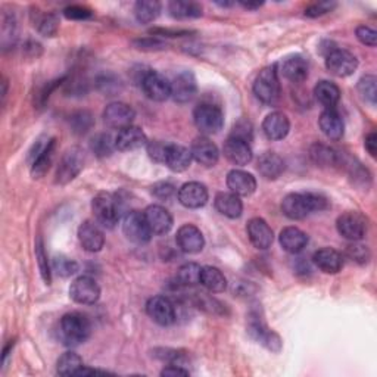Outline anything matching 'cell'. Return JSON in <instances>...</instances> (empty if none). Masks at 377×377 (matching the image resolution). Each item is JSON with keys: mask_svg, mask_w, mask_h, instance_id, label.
Here are the masks:
<instances>
[{"mask_svg": "<svg viewBox=\"0 0 377 377\" xmlns=\"http://www.w3.org/2000/svg\"><path fill=\"white\" fill-rule=\"evenodd\" d=\"M289 118L280 111L268 114L263 123V131L268 140H283L289 134Z\"/></svg>", "mask_w": 377, "mask_h": 377, "instance_id": "obj_22", "label": "cell"}, {"mask_svg": "<svg viewBox=\"0 0 377 377\" xmlns=\"http://www.w3.org/2000/svg\"><path fill=\"white\" fill-rule=\"evenodd\" d=\"M91 211L96 221L106 228H112L119 220L118 202L111 193H99L94 196L91 200Z\"/></svg>", "mask_w": 377, "mask_h": 377, "instance_id": "obj_6", "label": "cell"}, {"mask_svg": "<svg viewBox=\"0 0 377 377\" xmlns=\"http://www.w3.org/2000/svg\"><path fill=\"white\" fill-rule=\"evenodd\" d=\"M191 152H192V158L196 161V163L205 167H214L219 163V158H220V151L217 145L208 138L195 139L191 147Z\"/></svg>", "mask_w": 377, "mask_h": 377, "instance_id": "obj_20", "label": "cell"}, {"mask_svg": "<svg viewBox=\"0 0 377 377\" xmlns=\"http://www.w3.org/2000/svg\"><path fill=\"white\" fill-rule=\"evenodd\" d=\"M309 155H311V159L320 167H334L341 163L339 154L333 147L323 143L313 145Z\"/></svg>", "mask_w": 377, "mask_h": 377, "instance_id": "obj_36", "label": "cell"}, {"mask_svg": "<svg viewBox=\"0 0 377 377\" xmlns=\"http://www.w3.org/2000/svg\"><path fill=\"white\" fill-rule=\"evenodd\" d=\"M308 62L302 57H290L281 65V73L292 83H304L308 78Z\"/></svg>", "mask_w": 377, "mask_h": 377, "instance_id": "obj_34", "label": "cell"}, {"mask_svg": "<svg viewBox=\"0 0 377 377\" xmlns=\"http://www.w3.org/2000/svg\"><path fill=\"white\" fill-rule=\"evenodd\" d=\"M64 15L68 20H75V21H82V20H87L91 17V10L84 8V6H68L64 9Z\"/></svg>", "mask_w": 377, "mask_h": 377, "instance_id": "obj_52", "label": "cell"}, {"mask_svg": "<svg viewBox=\"0 0 377 377\" xmlns=\"http://www.w3.org/2000/svg\"><path fill=\"white\" fill-rule=\"evenodd\" d=\"M355 34H357V38L360 40V42L362 45L370 46V47H374L376 46V43H377V33H376V30L370 29V27H367V25H360L358 29H357V31H355Z\"/></svg>", "mask_w": 377, "mask_h": 377, "instance_id": "obj_50", "label": "cell"}, {"mask_svg": "<svg viewBox=\"0 0 377 377\" xmlns=\"http://www.w3.org/2000/svg\"><path fill=\"white\" fill-rule=\"evenodd\" d=\"M253 93L263 103L274 105L280 98V82L276 66H268L255 78Z\"/></svg>", "mask_w": 377, "mask_h": 377, "instance_id": "obj_3", "label": "cell"}, {"mask_svg": "<svg viewBox=\"0 0 377 377\" xmlns=\"http://www.w3.org/2000/svg\"><path fill=\"white\" fill-rule=\"evenodd\" d=\"M84 367V362L78 354L70 351L59 357L57 362V371L61 376H77L78 371Z\"/></svg>", "mask_w": 377, "mask_h": 377, "instance_id": "obj_38", "label": "cell"}, {"mask_svg": "<svg viewBox=\"0 0 377 377\" xmlns=\"http://www.w3.org/2000/svg\"><path fill=\"white\" fill-rule=\"evenodd\" d=\"M200 283L212 293H221L227 289V279L223 272L211 265L202 267Z\"/></svg>", "mask_w": 377, "mask_h": 377, "instance_id": "obj_35", "label": "cell"}, {"mask_svg": "<svg viewBox=\"0 0 377 377\" xmlns=\"http://www.w3.org/2000/svg\"><path fill=\"white\" fill-rule=\"evenodd\" d=\"M147 145V138L142 128L130 126L124 130L118 131L115 138V149L121 152H130L140 149Z\"/></svg>", "mask_w": 377, "mask_h": 377, "instance_id": "obj_23", "label": "cell"}, {"mask_svg": "<svg viewBox=\"0 0 377 377\" xmlns=\"http://www.w3.org/2000/svg\"><path fill=\"white\" fill-rule=\"evenodd\" d=\"M55 147H57V140L50 139L47 143H37L34 146L36 154L30 155L33 159L31 164V174L34 179L43 177L45 174L49 171L52 163H53V156H55Z\"/></svg>", "mask_w": 377, "mask_h": 377, "instance_id": "obj_14", "label": "cell"}, {"mask_svg": "<svg viewBox=\"0 0 377 377\" xmlns=\"http://www.w3.org/2000/svg\"><path fill=\"white\" fill-rule=\"evenodd\" d=\"M161 13V3L156 0H140L134 5V15L140 24L154 22Z\"/></svg>", "mask_w": 377, "mask_h": 377, "instance_id": "obj_37", "label": "cell"}, {"mask_svg": "<svg viewBox=\"0 0 377 377\" xmlns=\"http://www.w3.org/2000/svg\"><path fill=\"white\" fill-rule=\"evenodd\" d=\"M252 136H253V128L248 119H239L237 123L235 124L232 134H230V138L245 140L248 143L252 140Z\"/></svg>", "mask_w": 377, "mask_h": 377, "instance_id": "obj_49", "label": "cell"}, {"mask_svg": "<svg viewBox=\"0 0 377 377\" xmlns=\"http://www.w3.org/2000/svg\"><path fill=\"white\" fill-rule=\"evenodd\" d=\"M84 152L82 147L74 146L70 147L68 151H66L62 158L61 163L58 165V171H57V179L55 183L58 184H66L73 182L80 172H82L83 167H84Z\"/></svg>", "mask_w": 377, "mask_h": 377, "instance_id": "obj_5", "label": "cell"}, {"mask_svg": "<svg viewBox=\"0 0 377 377\" xmlns=\"http://www.w3.org/2000/svg\"><path fill=\"white\" fill-rule=\"evenodd\" d=\"M115 149V139H112L110 134H98L96 138L91 140V151L94 155L99 158L110 156Z\"/></svg>", "mask_w": 377, "mask_h": 377, "instance_id": "obj_42", "label": "cell"}, {"mask_svg": "<svg viewBox=\"0 0 377 377\" xmlns=\"http://www.w3.org/2000/svg\"><path fill=\"white\" fill-rule=\"evenodd\" d=\"M151 34L159 36V37H183L191 34L187 30H164V29H152Z\"/></svg>", "mask_w": 377, "mask_h": 377, "instance_id": "obj_55", "label": "cell"}, {"mask_svg": "<svg viewBox=\"0 0 377 377\" xmlns=\"http://www.w3.org/2000/svg\"><path fill=\"white\" fill-rule=\"evenodd\" d=\"M36 260L40 268V273H42L43 280L46 281V285H50V267H49V261H47V255L45 252V246H43V240L42 237H38L36 242Z\"/></svg>", "mask_w": 377, "mask_h": 377, "instance_id": "obj_45", "label": "cell"}, {"mask_svg": "<svg viewBox=\"0 0 377 377\" xmlns=\"http://www.w3.org/2000/svg\"><path fill=\"white\" fill-rule=\"evenodd\" d=\"M71 126L74 128V133H77V134H84V133H87L91 128V126H93V118L86 111L77 112L71 118Z\"/></svg>", "mask_w": 377, "mask_h": 377, "instance_id": "obj_47", "label": "cell"}, {"mask_svg": "<svg viewBox=\"0 0 377 377\" xmlns=\"http://www.w3.org/2000/svg\"><path fill=\"white\" fill-rule=\"evenodd\" d=\"M208 188L199 182H188L183 184L179 191L180 204L188 209H198L208 202Z\"/></svg>", "mask_w": 377, "mask_h": 377, "instance_id": "obj_15", "label": "cell"}, {"mask_svg": "<svg viewBox=\"0 0 377 377\" xmlns=\"http://www.w3.org/2000/svg\"><path fill=\"white\" fill-rule=\"evenodd\" d=\"M167 143L161 142V140H154V142H147V154H149L151 159H154L155 163H164L165 164V158H167V151H168Z\"/></svg>", "mask_w": 377, "mask_h": 377, "instance_id": "obj_48", "label": "cell"}, {"mask_svg": "<svg viewBox=\"0 0 377 377\" xmlns=\"http://www.w3.org/2000/svg\"><path fill=\"white\" fill-rule=\"evenodd\" d=\"M334 8H336V3H333V2H320V3H314V5L308 6V8L305 9V17L317 18V17L325 15V13H327V12H332Z\"/></svg>", "mask_w": 377, "mask_h": 377, "instance_id": "obj_51", "label": "cell"}, {"mask_svg": "<svg viewBox=\"0 0 377 377\" xmlns=\"http://www.w3.org/2000/svg\"><path fill=\"white\" fill-rule=\"evenodd\" d=\"M176 242L186 253H198L205 246V239L199 228L193 224H184L179 228Z\"/></svg>", "mask_w": 377, "mask_h": 377, "instance_id": "obj_17", "label": "cell"}, {"mask_svg": "<svg viewBox=\"0 0 377 377\" xmlns=\"http://www.w3.org/2000/svg\"><path fill=\"white\" fill-rule=\"evenodd\" d=\"M146 313L159 326H171L176 321V306L165 296H154L147 301Z\"/></svg>", "mask_w": 377, "mask_h": 377, "instance_id": "obj_13", "label": "cell"}, {"mask_svg": "<svg viewBox=\"0 0 377 377\" xmlns=\"http://www.w3.org/2000/svg\"><path fill=\"white\" fill-rule=\"evenodd\" d=\"M134 45H136L139 49H143V50H158V49H164L165 47V43L161 42V40L156 38V37L136 40Z\"/></svg>", "mask_w": 377, "mask_h": 377, "instance_id": "obj_54", "label": "cell"}, {"mask_svg": "<svg viewBox=\"0 0 377 377\" xmlns=\"http://www.w3.org/2000/svg\"><path fill=\"white\" fill-rule=\"evenodd\" d=\"M246 232L249 236L251 244L258 249H268L273 245L274 235L272 227L263 219L255 217L248 221Z\"/></svg>", "mask_w": 377, "mask_h": 377, "instance_id": "obj_18", "label": "cell"}, {"mask_svg": "<svg viewBox=\"0 0 377 377\" xmlns=\"http://www.w3.org/2000/svg\"><path fill=\"white\" fill-rule=\"evenodd\" d=\"M52 268L61 277H70L78 272V264L65 255H57L52 261Z\"/></svg>", "mask_w": 377, "mask_h": 377, "instance_id": "obj_43", "label": "cell"}, {"mask_svg": "<svg viewBox=\"0 0 377 377\" xmlns=\"http://www.w3.org/2000/svg\"><path fill=\"white\" fill-rule=\"evenodd\" d=\"M318 126L323 134L330 140H341L343 138L345 133V123L343 118L338 111L333 110H326L323 111V114L318 118Z\"/></svg>", "mask_w": 377, "mask_h": 377, "instance_id": "obj_26", "label": "cell"}, {"mask_svg": "<svg viewBox=\"0 0 377 377\" xmlns=\"http://www.w3.org/2000/svg\"><path fill=\"white\" fill-rule=\"evenodd\" d=\"M313 261H314V264H316V267L318 268V270H321L323 273H326V274L339 273L342 270V267H343L342 253L338 252L336 249H333V248H321V249H318L314 253Z\"/></svg>", "mask_w": 377, "mask_h": 377, "instance_id": "obj_28", "label": "cell"}, {"mask_svg": "<svg viewBox=\"0 0 377 377\" xmlns=\"http://www.w3.org/2000/svg\"><path fill=\"white\" fill-rule=\"evenodd\" d=\"M377 78L371 74L364 75L358 82V91L361 94V98L367 101L371 105H376V98H377Z\"/></svg>", "mask_w": 377, "mask_h": 377, "instance_id": "obj_44", "label": "cell"}, {"mask_svg": "<svg viewBox=\"0 0 377 377\" xmlns=\"http://www.w3.org/2000/svg\"><path fill=\"white\" fill-rule=\"evenodd\" d=\"M314 96L320 105H323L326 110H333V108L341 101V89L327 80L318 82L314 87Z\"/></svg>", "mask_w": 377, "mask_h": 377, "instance_id": "obj_33", "label": "cell"}, {"mask_svg": "<svg viewBox=\"0 0 377 377\" xmlns=\"http://www.w3.org/2000/svg\"><path fill=\"white\" fill-rule=\"evenodd\" d=\"M215 208L227 219H239L244 212L240 196L232 192H221L215 196Z\"/></svg>", "mask_w": 377, "mask_h": 377, "instance_id": "obj_32", "label": "cell"}, {"mask_svg": "<svg viewBox=\"0 0 377 377\" xmlns=\"http://www.w3.org/2000/svg\"><path fill=\"white\" fill-rule=\"evenodd\" d=\"M143 214L152 235H167L172 228V215L164 207L151 205Z\"/></svg>", "mask_w": 377, "mask_h": 377, "instance_id": "obj_21", "label": "cell"}, {"mask_svg": "<svg viewBox=\"0 0 377 377\" xmlns=\"http://www.w3.org/2000/svg\"><path fill=\"white\" fill-rule=\"evenodd\" d=\"M70 296L77 304L93 305L101 298V288L94 279L89 276H82L71 283Z\"/></svg>", "mask_w": 377, "mask_h": 377, "instance_id": "obj_10", "label": "cell"}, {"mask_svg": "<svg viewBox=\"0 0 377 377\" xmlns=\"http://www.w3.org/2000/svg\"><path fill=\"white\" fill-rule=\"evenodd\" d=\"M336 227L342 237L351 242H358L364 237L367 232V221L364 215H361L357 211H348L339 215L338 221H336Z\"/></svg>", "mask_w": 377, "mask_h": 377, "instance_id": "obj_7", "label": "cell"}, {"mask_svg": "<svg viewBox=\"0 0 377 377\" xmlns=\"http://www.w3.org/2000/svg\"><path fill=\"white\" fill-rule=\"evenodd\" d=\"M327 199L313 192L290 193L281 202V211L290 220H302L314 211L327 208Z\"/></svg>", "mask_w": 377, "mask_h": 377, "instance_id": "obj_1", "label": "cell"}, {"mask_svg": "<svg viewBox=\"0 0 377 377\" xmlns=\"http://www.w3.org/2000/svg\"><path fill=\"white\" fill-rule=\"evenodd\" d=\"M227 187L237 196H251L257 188V180L251 172L244 170H232L227 174Z\"/></svg>", "mask_w": 377, "mask_h": 377, "instance_id": "obj_25", "label": "cell"}, {"mask_svg": "<svg viewBox=\"0 0 377 377\" xmlns=\"http://www.w3.org/2000/svg\"><path fill=\"white\" fill-rule=\"evenodd\" d=\"M123 232L130 242L138 245L147 244L152 236L151 228L145 219V214L139 211H131L126 215L123 223Z\"/></svg>", "mask_w": 377, "mask_h": 377, "instance_id": "obj_8", "label": "cell"}, {"mask_svg": "<svg viewBox=\"0 0 377 377\" xmlns=\"http://www.w3.org/2000/svg\"><path fill=\"white\" fill-rule=\"evenodd\" d=\"M198 83L193 73L183 71L171 83V98L179 103H187L195 98Z\"/></svg>", "mask_w": 377, "mask_h": 377, "instance_id": "obj_16", "label": "cell"}, {"mask_svg": "<svg viewBox=\"0 0 377 377\" xmlns=\"http://www.w3.org/2000/svg\"><path fill=\"white\" fill-rule=\"evenodd\" d=\"M136 112L133 108L124 102L110 103L103 111L105 124L114 130H124L133 124Z\"/></svg>", "mask_w": 377, "mask_h": 377, "instance_id": "obj_11", "label": "cell"}, {"mask_svg": "<svg viewBox=\"0 0 377 377\" xmlns=\"http://www.w3.org/2000/svg\"><path fill=\"white\" fill-rule=\"evenodd\" d=\"M192 152L182 145H170L165 158V165L174 172H183L192 164Z\"/></svg>", "mask_w": 377, "mask_h": 377, "instance_id": "obj_31", "label": "cell"}, {"mask_svg": "<svg viewBox=\"0 0 377 377\" xmlns=\"http://www.w3.org/2000/svg\"><path fill=\"white\" fill-rule=\"evenodd\" d=\"M257 168L264 179L276 180L285 171V161L276 152H264L258 158Z\"/></svg>", "mask_w": 377, "mask_h": 377, "instance_id": "obj_29", "label": "cell"}, {"mask_svg": "<svg viewBox=\"0 0 377 377\" xmlns=\"http://www.w3.org/2000/svg\"><path fill=\"white\" fill-rule=\"evenodd\" d=\"M248 332L251 333V336L255 341L260 342L261 345H264L267 349H270V351L279 353L281 349L280 336L277 333H274L273 330L268 329L265 326V323L258 320V317L249 320Z\"/></svg>", "mask_w": 377, "mask_h": 377, "instance_id": "obj_19", "label": "cell"}, {"mask_svg": "<svg viewBox=\"0 0 377 377\" xmlns=\"http://www.w3.org/2000/svg\"><path fill=\"white\" fill-rule=\"evenodd\" d=\"M364 146H366V149L367 152L376 158V152H377V136H376V133L371 131L367 134V138H366V142H364Z\"/></svg>", "mask_w": 377, "mask_h": 377, "instance_id": "obj_56", "label": "cell"}, {"mask_svg": "<svg viewBox=\"0 0 377 377\" xmlns=\"http://www.w3.org/2000/svg\"><path fill=\"white\" fill-rule=\"evenodd\" d=\"M280 245L289 253H298L304 251V248L308 245V236L298 227H286L283 228L279 236Z\"/></svg>", "mask_w": 377, "mask_h": 377, "instance_id": "obj_30", "label": "cell"}, {"mask_svg": "<svg viewBox=\"0 0 377 377\" xmlns=\"http://www.w3.org/2000/svg\"><path fill=\"white\" fill-rule=\"evenodd\" d=\"M224 156L235 165H248L252 161V149L248 142L236 138H228L224 143Z\"/></svg>", "mask_w": 377, "mask_h": 377, "instance_id": "obj_27", "label": "cell"}, {"mask_svg": "<svg viewBox=\"0 0 377 377\" xmlns=\"http://www.w3.org/2000/svg\"><path fill=\"white\" fill-rule=\"evenodd\" d=\"M240 5L242 6H244L245 9H251V10H253V9H258V8H261L263 6V2H257V3H251V2H240Z\"/></svg>", "mask_w": 377, "mask_h": 377, "instance_id": "obj_58", "label": "cell"}, {"mask_svg": "<svg viewBox=\"0 0 377 377\" xmlns=\"http://www.w3.org/2000/svg\"><path fill=\"white\" fill-rule=\"evenodd\" d=\"M34 25L40 34H43L45 37H53L58 33L59 22L55 13H36Z\"/></svg>", "mask_w": 377, "mask_h": 377, "instance_id": "obj_41", "label": "cell"}, {"mask_svg": "<svg viewBox=\"0 0 377 377\" xmlns=\"http://www.w3.org/2000/svg\"><path fill=\"white\" fill-rule=\"evenodd\" d=\"M161 376H188V370H184L179 364H170L161 371Z\"/></svg>", "mask_w": 377, "mask_h": 377, "instance_id": "obj_57", "label": "cell"}, {"mask_svg": "<svg viewBox=\"0 0 377 377\" xmlns=\"http://www.w3.org/2000/svg\"><path fill=\"white\" fill-rule=\"evenodd\" d=\"M140 86L151 101L164 102L171 96V83L159 73L147 71L142 78Z\"/></svg>", "mask_w": 377, "mask_h": 377, "instance_id": "obj_12", "label": "cell"}, {"mask_svg": "<svg viewBox=\"0 0 377 377\" xmlns=\"http://www.w3.org/2000/svg\"><path fill=\"white\" fill-rule=\"evenodd\" d=\"M346 255L353 261L358 263V264H366L370 260V251L366 245L357 244V242H353L351 245L346 246Z\"/></svg>", "mask_w": 377, "mask_h": 377, "instance_id": "obj_46", "label": "cell"}, {"mask_svg": "<svg viewBox=\"0 0 377 377\" xmlns=\"http://www.w3.org/2000/svg\"><path fill=\"white\" fill-rule=\"evenodd\" d=\"M326 66L330 74L343 78L355 73L358 68V59L349 50L333 49L326 57Z\"/></svg>", "mask_w": 377, "mask_h": 377, "instance_id": "obj_9", "label": "cell"}, {"mask_svg": "<svg viewBox=\"0 0 377 377\" xmlns=\"http://www.w3.org/2000/svg\"><path fill=\"white\" fill-rule=\"evenodd\" d=\"M168 10L177 20H192L202 17V6L195 2H170Z\"/></svg>", "mask_w": 377, "mask_h": 377, "instance_id": "obj_39", "label": "cell"}, {"mask_svg": "<svg viewBox=\"0 0 377 377\" xmlns=\"http://www.w3.org/2000/svg\"><path fill=\"white\" fill-rule=\"evenodd\" d=\"M91 332L90 321L82 313H68L65 314L59 325L61 341L68 346H77L84 343Z\"/></svg>", "mask_w": 377, "mask_h": 377, "instance_id": "obj_2", "label": "cell"}, {"mask_svg": "<svg viewBox=\"0 0 377 377\" xmlns=\"http://www.w3.org/2000/svg\"><path fill=\"white\" fill-rule=\"evenodd\" d=\"M193 121L200 133L217 134L224 126V114L217 105L200 103L195 108Z\"/></svg>", "mask_w": 377, "mask_h": 377, "instance_id": "obj_4", "label": "cell"}, {"mask_svg": "<svg viewBox=\"0 0 377 377\" xmlns=\"http://www.w3.org/2000/svg\"><path fill=\"white\" fill-rule=\"evenodd\" d=\"M78 240L87 252H99L103 248L105 236L96 223L87 220L78 227Z\"/></svg>", "mask_w": 377, "mask_h": 377, "instance_id": "obj_24", "label": "cell"}, {"mask_svg": "<svg viewBox=\"0 0 377 377\" xmlns=\"http://www.w3.org/2000/svg\"><path fill=\"white\" fill-rule=\"evenodd\" d=\"M174 192H176V187H174L171 183L168 182H161L156 183L152 187V193L159 198V199H168Z\"/></svg>", "mask_w": 377, "mask_h": 377, "instance_id": "obj_53", "label": "cell"}, {"mask_svg": "<svg viewBox=\"0 0 377 377\" xmlns=\"http://www.w3.org/2000/svg\"><path fill=\"white\" fill-rule=\"evenodd\" d=\"M202 267L196 263H186L177 272V280L183 286H195L200 283Z\"/></svg>", "mask_w": 377, "mask_h": 377, "instance_id": "obj_40", "label": "cell"}]
</instances>
